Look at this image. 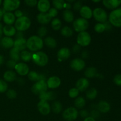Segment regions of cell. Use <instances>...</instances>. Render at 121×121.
<instances>
[{
    "label": "cell",
    "instance_id": "1",
    "mask_svg": "<svg viewBox=\"0 0 121 121\" xmlns=\"http://www.w3.org/2000/svg\"><path fill=\"white\" fill-rule=\"evenodd\" d=\"M43 44L41 38L37 35H33L27 40V47L32 52H37L43 48Z\"/></svg>",
    "mask_w": 121,
    "mask_h": 121
},
{
    "label": "cell",
    "instance_id": "2",
    "mask_svg": "<svg viewBox=\"0 0 121 121\" xmlns=\"http://www.w3.org/2000/svg\"><path fill=\"white\" fill-rule=\"evenodd\" d=\"M32 60L37 66L43 67L47 64L48 57L44 52H38L32 54Z\"/></svg>",
    "mask_w": 121,
    "mask_h": 121
},
{
    "label": "cell",
    "instance_id": "3",
    "mask_svg": "<svg viewBox=\"0 0 121 121\" xmlns=\"http://www.w3.org/2000/svg\"><path fill=\"white\" fill-rule=\"evenodd\" d=\"M31 21L29 18L26 16H22L17 19L15 22V28L18 31H24L30 28Z\"/></svg>",
    "mask_w": 121,
    "mask_h": 121
},
{
    "label": "cell",
    "instance_id": "4",
    "mask_svg": "<svg viewBox=\"0 0 121 121\" xmlns=\"http://www.w3.org/2000/svg\"><path fill=\"white\" fill-rule=\"evenodd\" d=\"M109 21L115 27H121V7L113 9L109 15Z\"/></svg>",
    "mask_w": 121,
    "mask_h": 121
},
{
    "label": "cell",
    "instance_id": "5",
    "mask_svg": "<svg viewBox=\"0 0 121 121\" xmlns=\"http://www.w3.org/2000/svg\"><path fill=\"white\" fill-rule=\"evenodd\" d=\"M73 28L74 30L78 33L85 31L89 27V22L87 20L79 18L74 21L73 23Z\"/></svg>",
    "mask_w": 121,
    "mask_h": 121
},
{
    "label": "cell",
    "instance_id": "6",
    "mask_svg": "<svg viewBox=\"0 0 121 121\" xmlns=\"http://www.w3.org/2000/svg\"><path fill=\"white\" fill-rule=\"evenodd\" d=\"M91 42V35L86 31L79 33L77 37V43L80 46H87Z\"/></svg>",
    "mask_w": 121,
    "mask_h": 121
},
{
    "label": "cell",
    "instance_id": "7",
    "mask_svg": "<svg viewBox=\"0 0 121 121\" xmlns=\"http://www.w3.org/2000/svg\"><path fill=\"white\" fill-rule=\"evenodd\" d=\"M78 111L75 108L70 107L65 110L63 113V118L67 121H73L76 119L78 117Z\"/></svg>",
    "mask_w": 121,
    "mask_h": 121
},
{
    "label": "cell",
    "instance_id": "8",
    "mask_svg": "<svg viewBox=\"0 0 121 121\" xmlns=\"http://www.w3.org/2000/svg\"><path fill=\"white\" fill-rule=\"evenodd\" d=\"M47 85L45 80H39L37 82L31 87V91L34 94L40 95L47 92Z\"/></svg>",
    "mask_w": 121,
    "mask_h": 121
},
{
    "label": "cell",
    "instance_id": "9",
    "mask_svg": "<svg viewBox=\"0 0 121 121\" xmlns=\"http://www.w3.org/2000/svg\"><path fill=\"white\" fill-rule=\"evenodd\" d=\"M93 16L97 21L100 23H104L108 19L106 12L101 8H96L93 10Z\"/></svg>",
    "mask_w": 121,
    "mask_h": 121
},
{
    "label": "cell",
    "instance_id": "10",
    "mask_svg": "<svg viewBox=\"0 0 121 121\" xmlns=\"http://www.w3.org/2000/svg\"><path fill=\"white\" fill-rule=\"evenodd\" d=\"M20 5L19 0H5L3 2V7L7 12L13 11L18 9Z\"/></svg>",
    "mask_w": 121,
    "mask_h": 121
},
{
    "label": "cell",
    "instance_id": "11",
    "mask_svg": "<svg viewBox=\"0 0 121 121\" xmlns=\"http://www.w3.org/2000/svg\"><path fill=\"white\" fill-rule=\"evenodd\" d=\"M37 108L41 114L47 115L51 111V107L48 102L44 100H40L37 104Z\"/></svg>",
    "mask_w": 121,
    "mask_h": 121
},
{
    "label": "cell",
    "instance_id": "12",
    "mask_svg": "<svg viewBox=\"0 0 121 121\" xmlns=\"http://www.w3.org/2000/svg\"><path fill=\"white\" fill-rule=\"evenodd\" d=\"M71 68L74 71L80 72L85 67V62L81 59H74L70 62Z\"/></svg>",
    "mask_w": 121,
    "mask_h": 121
},
{
    "label": "cell",
    "instance_id": "13",
    "mask_svg": "<svg viewBox=\"0 0 121 121\" xmlns=\"http://www.w3.org/2000/svg\"><path fill=\"white\" fill-rule=\"evenodd\" d=\"M15 70L18 74L21 76H26L29 73V67L24 63H18L15 67Z\"/></svg>",
    "mask_w": 121,
    "mask_h": 121
},
{
    "label": "cell",
    "instance_id": "14",
    "mask_svg": "<svg viewBox=\"0 0 121 121\" xmlns=\"http://www.w3.org/2000/svg\"><path fill=\"white\" fill-rule=\"evenodd\" d=\"M61 84V80L57 76L50 77L47 81V87L50 89H56L59 87Z\"/></svg>",
    "mask_w": 121,
    "mask_h": 121
},
{
    "label": "cell",
    "instance_id": "15",
    "mask_svg": "<svg viewBox=\"0 0 121 121\" xmlns=\"http://www.w3.org/2000/svg\"><path fill=\"white\" fill-rule=\"evenodd\" d=\"M89 86V82L86 78H80L77 81L76 86V88L80 92H84L86 91Z\"/></svg>",
    "mask_w": 121,
    "mask_h": 121
},
{
    "label": "cell",
    "instance_id": "16",
    "mask_svg": "<svg viewBox=\"0 0 121 121\" xmlns=\"http://www.w3.org/2000/svg\"><path fill=\"white\" fill-rule=\"evenodd\" d=\"M37 8L40 13H47L50 9V3L48 0H40L38 1Z\"/></svg>",
    "mask_w": 121,
    "mask_h": 121
},
{
    "label": "cell",
    "instance_id": "17",
    "mask_svg": "<svg viewBox=\"0 0 121 121\" xmlns=\"http://www.w3.org/2000/svg\"><path fill=\"white\" fill-rule=\"evenodd\" d=\"M80 14L83 18L85 20H88L92 18L93 16V11L90 7L88 6H83L79 10Z\"/></svg>",
    "mask_w": 121,
    "mask_h": 121
},
{
    "label": "cell",
    "instance_id": "18",
    "mask_svg": "<svg viewBox=\"0 0 121 121\" xmlns=\"http://www.w3.org/2000/svg\"><path fill=\"white\" fill-rule=\"evenodd\" d=\"M37 20L41 24H47L51 21L52 17L48 13H40L37 16Z\"/></svg>",
    "mask_w": 121,
    "mask_h": 121
},
{
    "label": "cell",
    "instance_id": "19",
    "mask_svg": "<svg viewBox=\"0 0 121 121\" xmlns=\"http://www.w3.org/2000/svg\"><path fill=\"white\" fill-rule=\"evenodd\" d=\"M103 4L108 9H113L121 4V0H104Z\"/></svg>",
    "mask_w": 121,
    "mask_h": 121
},
{
    "label": "cell",
    "instance_id": "20",
    "mask_svg": "<svg viewBox=\"0 0 121 121\" xmlns=\"http://www.w3.org/2000/svg\"><path fill=\"white\" fill-rule=\"evenodd\" d=\"M14 48L18 51H24L27 48V40L24 38L16 39L14 41Z\"/></svg>",
    "mask_w": 121,
    "mask_h": 121
},
{
    "label": "cell",
    "instance_id": "21",
    "mask_svg": "<svg viewBox=\"0 0 121 121\" xmlns=\"http://www.w3.org/2000/svg\"><path fill=\"white\" fill-rule=\"evenodd\" d=\"M70 56V51L68 48L63 47L58 51L57 57L60 60H65L68 59Z\"/></svg>",
    "mask_w": 121,
    "mask_h": 121
},
{
    "label": "cell",
    "instance_id": "22",
    "mask_svg": "<svg viewBox=\"0 0 121 121\" xmlns=\"http://www.w3.org/2000/svg\"><path fill=\"white\" fill-rule=\"evenodd\" d=\"M3 20L4 22L7 25L12 26L13 24L15 21V17L13 13L11 12H7L5 13L3 15Z\"/></svg>",
    "mask_w": 121,
    "mask_h": 121
},
{
    "label": "cell",
    "instance_id": "23",
    "mask_svg": "<svg viewBox=\"0 0 121 121\" xmlns=\"http://www.w3.org/2000/svg\"><path fill=\"white\" fill-rule=\"evenodd\" d=\"M56 97V95L53 92H45L39 95V98L40 100H44V101H48V100H53Z\"/></svg>",
    "mask_w": 121,
    "mask_h": 121
},
{
    "label": "cell",
    "instance_id": "24",
    "mask_svg": "<svg viewBox=\"0 0 121 121\" xmlns=\"http://www.w3.org/2000/svg\"><path fill=\"white\" fill-rule=\"evenodd\" d=\"M1 44L5 48H10L14 46V41L12 38L9 37H5L1 40Z\"/></svg>",
    "mask_w": 121,
    "mask_h": 121
},
{
    "label": "cell",
    "instance_id": "25",
    "mask_svg": "<svg viewBox=\"0 0 121 121\" xmlns=\"http://www.w3.org/2000/svg\"><path fill=\"white\" fill-rule=\"evenodd\" d=\"M28 78L31 81L38 82L39 80H45V77L43 75L39 74L35 71H31L28 73Z\"/></svg>",
    "mask_w": 121,
    "mask_h": 121
},
{
    "label": "cell",
    "instance_id": "26",
    "mask_svg": "<svg viewBox=\"0 0 121 121\" xmlns=\"http://www.w3.org/2000/svg\"><path fill=\"white\" fill-rule=\"evenodd\" d=\"M2 31L5 35L9 37L13 36L16 34V29L15 27L9 25H6L5 26H4L2 28Z\"/></svg>",
    "mask_w": 121,
    "mask_h": 121
},
{
    "label": "cell",
    "instance_id": "27",
    "mask_svg": "<svg viewBox=\"0 0 121 121\" xmlns=\"http://www.w3.org/2000/svg\"><path fill=\"white\" fill-rule=\"evenodd\" d=\"M98 109L102 113H107L111 109L109 104L106 101H100L98 105Z\"/></svg>",
    "mask_w": 121,
    "mask_h": 121
},
{
    "label": "cell",
    "instance_id": "28",
    "mask_svg": "<svg viewBox=\"0 0 121 121\" xmlns=\"http://www.w3.org/2000/svg\"><path fill=\"white\" fill-rule=\"evenodd\" d=\"M4 78L6 81L11 82L16 79V74L15 72L12 70L7 71L4 74Z\"/></svg>",
    "mask_w": 121,
    "mask_h": 121
},
{
    "label": "cell",
    "instance_id": "29",
    "mask_svg": "<svg viewBox=\"0 0 121 121\" xmlns=\"http://www.w3.org/2000/svg\"><path fill=\"white\" fill-rule=\"evenodd\" d=\"M63 19L67 22H71L74 20V15L73 12L70 9H65L63 14Z\"/></svg>",
    "mask_w": 121,
    "mask_h": 121
},
{
    "label": "cell",
    "instance_id": "30",
    "mask_svg": "<svg viewBox=\"0 0 121 121\" xmlns=\"http://www.w3.org/2000/svg\"><path fill=\"white\" fill-rule=\"evenodd\" d=\"M9 56H10L11 60H13L15 61H18L20 59V51L18 50L15 48L13 47L11 49L9 52Z\"/></svg>",
    "mask_w": 121,
    "mask_h": 121
},
{
    "label": "cell",
    "instance_id": "31",
    "mask_svg": "<svg viewBox=\"0 0 121 121\" xmlns=\"http://www.w3.org/2000/svg\"><path fill=\"white\" fill-rule=\"evenodd\" d=\"M44 43L47 47L51 48H54L57 46V41L52 37H47L44 39Z\"/></svg>",
    "mask_w": 121,
    "mask_h": 121
},
{
    "label": "cell",
    "instance_id": "32",
    "mask_svg": "<svg viewBox=\"0 0 121 121\" xmlns=\"http://www.w3.org/2000/svg\"><path fill=\"white\" fill-rule=\"evenodd\" d=\"M97 74V70L95 67H88L85 72V75L87 78H92Z\"/></svg>",
    "mask_w": 121,
    "mask_h": 121
},
{
    "label": "cell",
    "instance_id": "33",
    "mask_svg": "<svg viewBox=\"0 0 121 121\" xmlns=\"http://www.w3.org/2000/svg\"><path fill=\"white\" fill-rule=\"evenodd\" d=\"M20 59L25 62H28L32 59V54L28 51H22L20 53Z\"/></svg>",
    "mask_w": 121,
    "mask_h": 121
},
{
    "label": "cell",
    "instance_id": "34",
    "mask_svg": "<svg viewBox=\"0 0 121 121\" xmlns=\"http://www.w3.org/2000/svg\"><path fill=\"white\" fill-rule=\"evenodd\" d=\"M52 110L56 114H58L60 113L62 110V105L60 102L58 101L54 102L52 105Z\"/></svg>",
    "mask_w": 121,
    "mask_h": 121
},
{
    "label": "cell",
    "instance_id": "35",
    "mask_svg": "<svg viewBox=\"0 0 121 121\" xmlns=\"http://www.w3.org/2000/svg\"><path fill=\"white\" fill-rule=\"evenodd\" d=\"M86 104L85 99L83 97H78L74 100V105L78 109L83 108Z\"/></svg>",
    "mask_w": 121,
    "mask_h": 121
},
{
    "label": "cell",
    "instance_id": "36",
    "mask_svg": "<svg viewBox=\"0 0 121 121\" xmlns=\"http://www.w3.org/2000/svg\"><path fill=\"white\" fill-rule=\"evenodd\" d=\"M98 95V91L95 88H91L86 92V97L90 100L95 99Z\"/></svg>",
    "mask_w": 121,
    "mask_h": 121
},
{
    "label": "cell",
    "instance_id": "37",
    "mask_svg": "<svg viewBox=\"0 0 121 121\" xmlns=\"http://www.w3.org/2000/svg\"><path fill=\"white\" fill-rule=\"evenodd\" d=\"M73 31L68 26H65L61 30V34L66 37H69L73 35Z\"/></svg>",
    "mask_w": 121,
    "mask_h": 121
},
{
    "label": "cell",
    "instance_id": "38",
    "mask_svg": "<svg viewBox=\"0 0 121 121\" xmlns=\"http://www.w3.org/2000/svg\"><path fill=\"white\" fill-rule=\"evenodd\" d=\"M51 26L52 28L54 30H59L61 27V22L59 18H54L52 21Z\"/></svg>",
    "mask_w": 121,
    "mask_h": 121
},
{
    "label": "cell",
    "instance_id": "39",
    "mask_svg": "<svg viewBox=\"0 0 121 121\" xmlns=\"http://www.w3.org/2000/svg\"><path fill=\"white\" fill-rule=\"evenodd\" d=\"M65 1L63 0H53V4L56 9H62L65 7Z\"/></svg>",
    "mask_w": 121,
    "mask_h": 121
},
{
    "label": "cell",
    "instance_id": "40",
    "mask_svg": "<svg viewBox=\"0 0 121 121\" xmlns=\"http://www.w3.org/2000/svg\"><path fill=\"white\" fill-rule=\"evenodd\" d=\"M95 30L96 32L98 33H102L105 30V27L104 23H99L96 24L95 26Z\"/></svg>",
    "mask_w": 121,
    "mask_h": 121
},
{
    "label": "cell",
    "instance_id": "41",
    "mask_svg": "<svg viewBox=\"0 0 121 121\" xmlns=\"http://www.w3.org/2000/svg\"><path fill=\"white\" fill-rule=\"evenodd\" d=\"M79 93V91L76 87L70 89L69 91V96L72 98H76Z\"/></svg>",
    "mask_w": 121,
    "mask_h": 121
},
{
    "label": "cell",
    "instance_id": "42",
    "mask_svg": "<svg viewBox=\"0 0 121 121\" xmlns=\"http://www.w3.org/2000/svg\"><path fill=\"white\" fill-rule=\"evenodd\" d=\"M47 28H46L45 27H44V26L40 27L37 31L38 35H39V37L40 38L43 37H44L45 35L47 34Z\"/></svg>",
    "mask_w": 121,
    "mask_h": 121
},
{
    "label": "cell",
    "instance_id": "43",
    "mask_svg": "<svg viewBox=\"0 0 121 121\" xmlns=\"http://www.w3.org/2000/svg\"><path fill=\"white\" fill-rule=\"evenodd\" d=\"M8 89L7 83L4 80L0 79V93H4L6 92Z\"/></svg>",
    "mask_w": 121,
    "mask_h": 121
},
{
    "label": "cell",
    "instance_id": "44",
    "mask_svg": "<svg viewBox=\"0 0 121 121\" xmlns=\"http://www.w3.org/2000/svg\"><path fill=\"white\" fill-rule=\"evenodd\" d=\"M7 98L10 99H15L17 96V92L14 89H9L7 92Z\"/></svg>",
    "mask_w": 121,
    "mask_h": 121
},
{
    "label": "cell",
    "instance_id": "45",
    "mask_svg": "<svg viewBox=\"0 0 121 121\" xmlns=\"http://www.w3.org/2000/svg\"><path fill=\"white\" fill-rule=\"evenodd\" d=\"M48 14L52 18H54L56 16H57L58 14V11L54 8H51L50 9L48 10Z\"/></svg>",
    "mask_w": 121,
    "mask_h": 121
},
{
    "label": "cell",
    "instance_id": "46",
    "mask_svg": "<svg viewBox=\"0 0 121 121\" xmlns=\"http://www.w3.org/2000/svg\"><path fill=\"white\" fill-rule=\"evenodd\" d=\"M114 83L118 86H121V74H118L115 76L113 79Z\"/></svg>",
    "mask_w": 121,
    "mask_h": 121
},
{
    "label": "cell",
    "instance_id": "47",
    "mask_svg": "<svg viewBox=\"0 0 121 121\" xmlns=\"http://www.w3.org/2000/svg\"><path fill=\"white\" fill-rule=\"evenodd\" d=\"M24 2L29 7H34L37 5L38 1L37 0H25Z\"/></svg>",
    "mask_w": 121,
    "mask_h": 121
},
{
    "label": "cell",
    "instance_id": "48",
    "mask_svg": "<svg viewBox=\"0 0 121 121\" xmlns=\"http://www.w3.org/2000/svg\"><path fill=\"white\" fill-rule=\"evenodd\" d=\"M17 63L16 61H14L13 60H9L7 61V66L8 68L11 69H15V66H16Z\"/></svg>",
    "mask_w": 121,
    "mask_h": 121
},
{
    "label": "cell",
    "instance_id": "49",
    "mask_svg": "<svg viewBox=\"0 0 121 121\" xmlns=\"http://www.w3.org/2000/svg\"><path fill=\"white\" fill-rule=\"evenodd\" d=\"M82 7V3L80 1H76L73 4V8L76 11H79Z\"/></svg>",
    "mask_w": 121,
    "mask_h": 121
},
{
    "label": "cell",
    "instance_id": "50",
    "mask_svg": "<svg viewBox=\"0 0 121 121\" xmlns=\"http://www.w3.org/2000/svg\"><path fill=\"white\" fill-rule=\"evenodd\" d=\"M14 15H15V17H17L18 18H20L23 16V13L21 10H20V9H17V10H15V13H14Z\"/></svg>",
    "mask_w": 121,
    "mask_h": 121
},
{
    "label": "cell",
    "instance_id": "51",
    "mask_svg": "<svg viewBox=\"0 0 121 121\" xmlns=\"http://www.w3.org/2000/svg\"><path fill=\"white\" fill-rule=\"evenodd\" d=\"M80 115L81 116L82 118H86L87 117H88L89 113L86 110H85V109L82 110V111L80 112Z\"/></svg>",
    "mask_w": 121,
    "mask_h": 121
},
{
    "label": "cell",
    "instance_id": "52",
    "mask_svg": "<svg viewBox=\"0 0 121 121\" xmlns=\"http://www.w3.org/2000/svg\"><path fill=\"white\" fill-rule=\"evenodd\" d=\"M104 26H105V30H111L112 28V27H111V24L109 22H105L104 23Z\"/></svg>",
    "mask_w": 121,
    "mask_h": 121
},
{
    "label": "cell",
    "instance_id": "53",
    "mask_svg": "<svg viewBox=\"0 0 121 121\" xmlns=\"http://www.w3.org/2000/svg\"><path fill=\"white\" fill-rule=\"evenodd\" d=\"M91 115H92V118H96L97 117H98L99 116V113L98 111H93L92 112H91Z\"/></svg>",
    "mask_w": 121,
    "mask_h": 121
},
{
    "label": "cell",
    "instance_id": "54",
    "mask_svg": "<svg viewBox=\"0 0 121 121\" xmlns=\"http://www.w3.org/2000/svg\"><path fill=\"white\" fill-rule=\"evenodd\" d=\"M80 46L79 45H75V46H73V50L74 52V53H78L80 51Z\"/></svg>",
    "mask_w": 121,
    "mask_h": 121
},
{
    "label": "cell",
    "instance_id": "55",
    "mask_svg": "<svg viewBox=\"0 0 121 121\" xmlns=\"http://www.w3.org/2000/svg\"><path fill=\"white\" fill-rule=\"evenodd\" d=\"M15 36H16L17 39H22V38H23L24 37V34L21 31H18L17 33H16V35H15Z\"/></svg>",
    "mask_w": 121,
    "mask_h": 121
},
{
    "label": "cell",
    "instance_id": "56",
    "mask_svg": "<svg viewBox=\"0 0 121 121\" xmlns=\"http://www.w3.org/2000/svg\"><path fill=\"white\" fill-rule=\"evenodd\" d=\"M84 121H96L94 118H92L91 117H88L86 118H85Z\"/></svg>",
    "mask_w": 121,
    "mask_h": 121
},
{
    "label": "cell",
    "instance_id": "57",
    "mask_svg": "<svg viewBox=\"0 0 121 121\" xmlns=\"http://www.w3.org/2000/svg\"><path fill=\"white\" fill-rule=\"evenodd\" d=\"M82 56L83 58L87 57H88V53H87V52H83L82 53Z\"/></svg>",
    "mask_w": 121,
    "mask_h": 121
},
{
    "label": "cell",
    "instance_id": "58",
    "mask_svg": "<svg viewBox=\"0 0 121 121\" xmlns=\"http://www.w3.org/2000/svg\"><path fill=\"white\" fill-rule=\"evenodd\" d=\"M2 28H3V27H2V25L0 23V39H1V37H2V33H3V31H2Z\"/></svg>",
    "mask_w": 121,
    "mask_h": 121
},
{
    "label": "cell",
    "instance_id": "59",
    "mask_svg": "<svg viewBox=\"0 0 121 121\" xmlns=\"http://www.w3.org/2000/svg\"><path fill=\"white\" fill-rule=\"evenodd\" d=\"M3 15H4L3 11H2V9H0V21H1V20L2 18L3 17Z\"/></svg>",
    "mask_w": 121,
    "mask_h": 121
},
{
    "label": "cell",
    "instance_id": "60",
    "mask_svg": "<svg viewBox=\"0 0 121 121\" xmlns=\"http://www.w3.org/2000/svg\"><path fill=\"white\" fill-rule=\"evenodd\" d=\"M4 61V57L0 55V65H1V64H2V63H3Z\"/></svg>",
    "mask_w": 121,
    "mask_h": 121
},
{
    "label": "cell",
    "instance_id": "61",
    "mask_svg": "<svg viewBox=\"0 0 121 121\" xmlns=\"http://www.w3.org/2000/svg\"><path fill=\"white\" fill-rule=\"evenodd\" d=\"M93 1V2H100V1H99H99Z\"/></svg>",
    "mask_w": 121,
    "mask_h": 121
},
{
    "label": "cell",
    "instance_id": "62",
    "mask_svg": "<svg viewBox=\"0 0 121 121\" xmlns=\"http://www.w3.org/2000/svg\"><path fill=\"white\" fill-rule=\"evenodd\" d=\"M1 4H2V1H1V0H0V5H1Z\"/></svg>",
    "mask_w": 121,
    "mask_h": 121
}]
</instances>
